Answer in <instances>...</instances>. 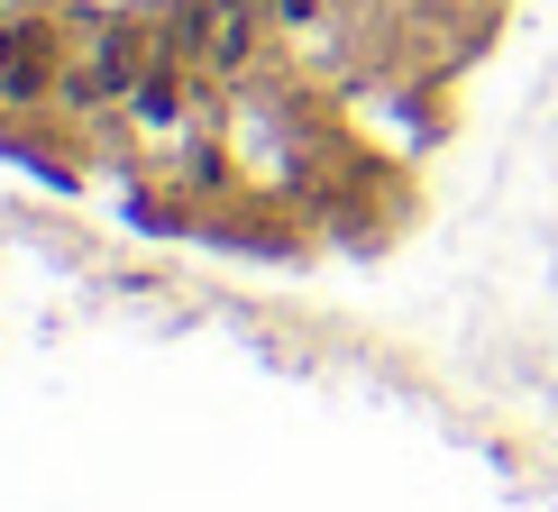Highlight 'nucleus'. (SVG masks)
Instances as JSON below:
<instances>
[{
  "mask_svg": "<svg viewBox=\"0 0 558 512\" xmlns=\"http://www.w3.org/2000/svg\"><path fill=\"white\" fill-rule=\"evenodd\" d=\"M166 56V37H156V19H137V10H101V19H83V46H74V64H64V92H56V110H120L137 83H147V64Z\"/></svg>",
  "mask_w": 558,
  "mask_h": 512,
  "instance_id": "1",
  "label": "nucleus"
},
{
  "mask_svg": "<svg viewBox=\"0 0 558 512\" xmlns=\"http://www.w3.org/2000/svg\"><path fill=\"white\" fill-rule=\"evenodd\" d=\"M74 28L56 0H10L0 10V110H46L64 92V64H74Z\"/></svg>",
  "mask_w": 558,
  "mask_h": 512,
  "instance_id": "2",
  "label": "nucleus"
},
{
  "mask_svg": "<svg viewBox=\"0 0 558 512\" xmlns=\"http://www.w3.org/2000/svg\"><path fill=\"white\" fill-rule=\"evenodd\" d=\"M266 46V0H220V56H211V83H239Z\"/></svg>",
  "mask_w": 558,
  "mask_h": 512,
  "instance_id": "3",
  "label": "nucleus"
},
{
  "mask_svg": "<svg viewBox=\"0 0 558 512\" xmlns=\"http://www.w3.org/2000/svg\"><path fill=\"white\" fill-rule=\"evenodd\" d=\"M183 101H193V74H183L174 56H156V64H147V83L129 92V110H137L147 129H174V120H183Z\"/></svg>",
  "mask_w": 558,
  "mask_h": 512,
  "instance_id": "4",
  "label": "nucleus"
},
{
  "mask_svg": "<svg viewBox=\"0 0 558 512\" xmlns=\"http://www.w3.org/2000/svg\"><path fill=\"white\" fill-rule=\"evenodd\" d=\"M275 19H284V28H320V10H330V0H266Z\"/></svg>",
  "mask_w": 558,
  "mask_h": 512,
  "instance_id": "5",
  "label": "nucleus"
}]
</instances>
